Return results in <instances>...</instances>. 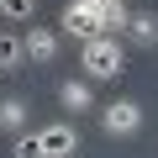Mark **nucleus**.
Returning <instances> with one entry per match:
<instances>
[{
    "label": "nucleus",
    "mask_w": 158,
    "mask_h": 158,
    "mask_svg": "<svg viewBox=\"0 0 158 158\" xmlns=\"http://www.w3.org/2000/svg\"><path fill=\"white\" fill-rule=\"evenodd\" d=\"M79 69L90 74V85H95V79H121V69H127L121 37H90L85 48H79Z\"/></svg>",
    "instance_id": "1"
},
{
    "label": "nucleus",
    "mask_w": 158,
    "mask_h": 158,
    "mask_svg": "<svg viewBox=\"0 0 158 158\" xmlns=\"http://www.w3.org/2000/svg\"><path fill=\"white\" fill-rule=\"evenodd\" d=\"M100 0H69L63 6V16H58V27L69 32V37H79V42H90V37H100Z\"/></svg>",
    "instance_id": "2"
},
{
    "label": "nucleus",
    "mask_w": 158,
    "mask_h": 158,
    "mask_svg": "<svg viewBox=\"0 0 158 158\" xmlns=\"http://www.w3.org/2000/svg\"><path fill=\"white\" fill-rule=\"evenodd\" d=\"M100 127L111 137H137L142 132V106L137 100H111V106H100Z\"/></svg>",
    "instance_id": "3"
},
{
    "label": "nucleus",
    "mask_w": 158,
    "mask_h": 158,
    "mask_svg": "<svg viewBox=\"0 0 158 158\" xmlns=\"http://www.w3.org/2000/svg\"><path fill=\"white\" fill-rule=\"evenodd\" d=\"M37 142H42V158H74L79 153V127L74 121H53V127L37 132Z\"/></svg>",
    "instance_id": "4"
},
{
    "label": "nucleus",
    "mask_w": 158,
    "mask_h": 158,
    "mask_svg": "<svg viewBox=\"0 0 158 158\" xmlns=\"http://www.w3.org/2000/svg\"><path fill=\"white\" fill-rule=\"evenodd\" d=\"M21 48H27V63H53L58 58V32L32 27V32H21Z\"/></svg>",
    "instance_id": "5"
},
{
    "label": "nucleus",
    "mask_w": 158,
    "mask_h": 158,
    "mask_svg": "<svg viewBox=\"0 0 158 158\" xmlns=\"http://www.w3.org/2000/svg\"><path fill=\"white\" fill-rule=\"evenodd\" d=\"M58 106H63L69 116H85V111L95 106V95H90V79H63V85H58Z\"/></svg>",
    "instance_id": "6"
},
{
    "label": "nucleus",
    "mask_w": 158,
    "mask_h": 158,
    "mask_svg": "<svg viewBox=\"0 0 158 158\" xmlns=\"http://www.w3.org/2000/svg\"><path fill=\"white\" fill-rule=\"evenodd\" d=\"M100 37H121L127 32V21H132V6H127V0H100Z\"/></svg>",
    "instance_id": "7"
},
{
    "label": "nucleus",
    "mask_w": 158,
    "mask_h": 158,
    "mask_svg": "<svg viewBox=\"0 0 158 158\" xmlns=\"http://www.w3.org/2000/svg\"><path fill=\"white\" fill-rule=\"evenodd\" d=\"M121 37H132V48H158V16L137 11V16L127 21V32H121Z\"/></svg>",
    "instance_id": "8"
},
{
    "label": "nucleus",
    "mask_w": 158,
    "mask_h": 158,
    "mask_svg": "<svg viewBox=\"0 0 158 158\" xmlns=\"http://www.w3.org/2000/svg\"><path fill=\"white\" fill-rule=\"evenodd\" d=\"M27 63V48H21V32H0V74H16Z\"/></svg>",
    "instance_id": "9"
},
{
    "label": "nucleus",
    "mask_w": 158,
    "mask_h": 158,
    "mask_svg": "<svg viewBox=\"0 0 158 158\" xmlns=\"http://www.w3.org/2000/svg\"><path fill=\"white\" fill-rule=\"evenodd\" d=\"M21 127H27V100H0V132H16L21 137Z\"/></svg>",
    "instance_id": "10"
},
{
    "label": "nucleus",
    "mask_w": 158,
    "mask_h": 158,
    "mask_svg": "<svg viewBox=\"0 0 158 158\" xmlns=\"http://www.w3.org/2000/svg\"><path fill=\"white\" fill-rule=\"evenodd\" d=\"M0 16L6 21H32L37 16V0H0Z\"/></svg>",
    "instance_id": "11"
},
{
    "label": "nucleus",
    "mask_w": 158,
    "mask_h": 158,
    "mask_svg": "<svg viewBox=\"0 0 158 158\" xmlns=\"http://www.w3.org/2000/svg\"><path fill=\"white\" fill-rule=\"evenodd\" d=\"M11 158H42V142H37V132H21V137H16V148H11Z\"/></svg>",
    "instance_id": "12"
}]
</instances>
